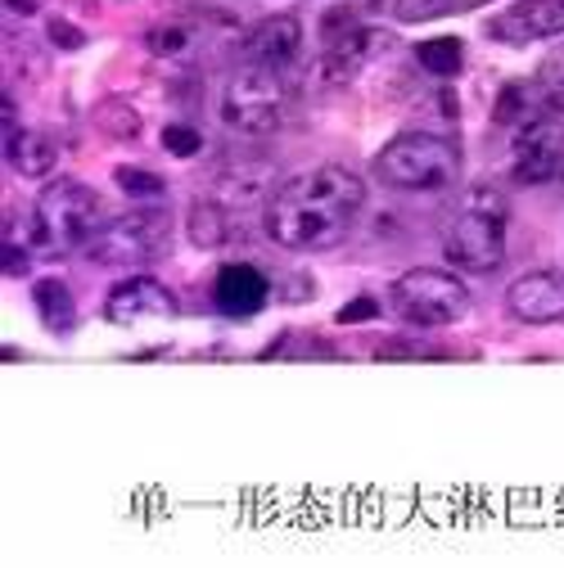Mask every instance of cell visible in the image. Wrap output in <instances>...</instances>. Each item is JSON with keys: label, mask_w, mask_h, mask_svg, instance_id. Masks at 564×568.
I'll list each match as a JSON object with an SVG mask.
<instances>
[{"label": "cell", "mask_w": 564, "mask_h": 568, "mask_svg": "<svg viewBox=\"0 0 564 568\" xmlns=\"http://www.w3.org/2000/svg\"><path fill=\"white\" fill-rule=\"evenodd\" d=\"M537 87L546 91L551 109H555V104H564V50H555V54L537 68Z\"/></svg>", "instance_id": "obj_25"}, {"label": "cell", "mask_w": 564, "mask_h": 568, "mask_svg": "<svg viewBox=\"0 0 564 568\" xmlns=\"http://www.w3.org/2000/svg\"><path fill=\"white\" fill-rule=\"evenodd\" d=\"M266 298H271V280L253 262H226L213 280V303L222 316H235V321L258 316L266 307Z\"/></svg>", "instance_id": "obj_14"}, {"label": "cell", "mask_w": 564, "mask_h": 568, "mask_svg": "<svg viewBox=\"0 0 564 568\" xmlns=\"http://www.w3.org/2000/svg\"><path fill=\"white\" fill-rule=\"evenodd\" d=\"M362 207H366V181L339 163H321L275 185L262 226L280 248L321 253L348 240Z\"/></svg>", "instance_id": "obj_1"}, {"label": "cell", "mask_w": 564, "mask_h": 568, "mask_svg": "<svg viewBox=\"0 0 564 568\" xmlns=\"http://www.w3.org/2000/svg\"><path fill=\"white\" fill-rule=\"evenodd\" d=\"M266 181H271V163H231L218 181V199L235 212V207H253L262 194H266Z\"/></svg>", "instance_id": "obj_18"}, {"label": "cell", "mask_w": 564, "mask_h": 568, "mask_svg": "<svg viewBox=\"0 0 564 568\" xmlns=\"http://www.w3.org/2000/svg\"><path fill=\"white\" fill-rule=\"evenodd\" d=\"M371 172L384 190L434 194L461 181V150L447 135H434V131H402L375 154Z\"/></svg>", "instance_id": "obj_4"}, {"label": "cell", "mask_w": 564, "mask_h": 568, "mask_svg": "<svg viewBox=\"0 0 564 568\" xmlns=\"http://www.w3.org/2000/svg\"><path fill=\"white\" fill-rule=\"evenodd\" d=\"M46 6V0H6V10L10 14H19V19H28V14H37Z\"/></svg>", "instance_id": "obj_29"}, {"label": "cell", "mask_w": 564, "mask_h": 568, "mask_svg": "<svg viewBox=\"0 0 564 568\" xmlns=\"http://www.w3.org/2000/svg\"><path fill=\"white\" fill-rule=\"evenodd\" d=\"M506 303L528 325H555V321H564V271L551 266V271L520 275L511 290H506Z\"/></svg>", "instance_id": "obj_13"}, {"label": "cell", "mask_w": 564, "mask_h": 568, "mask_svg": "<svg viewBox=\"0 0 564 568\" xmlns=\"http://www.w3.org/2000/svg\"><path fill=\"white\" fill-rule=\"evenodd\" d=\"M6 275H28V253H23V244H10V235H6Z\"/></svg>", "instance_id": "obj_28"}, {"label": "cell", "mask_w": 564, "mask_h": 568, "mask_svg": "<svg viewBox=\"0 0 564 568\" xmlns=\"http://www.w3.org/2000/svg\"><path fill=\"white\" fill-rule=\"evenodd\" d=\"M113 185H118L127 199H135V203H159V199L168 194V181H163L159 172H150V168H131V163H122V168L113 172Z\"/></svg>", "instance_id": "obj_22"}, {"label": "cell", "mask_w": 564, "mask_h": 568, "mask_svg": "<svg viewBox=\"0 0 564 568\" xmlns=\"http://www.w3.org/2000/svg\"><path fill=\"white\" fill-rule=\"evenodd\" d=\"M506 226H511V199L497 185H470L443 231V257L456 271H497L506 257Z\"/></svg>", "instance_id": "obj_2"}, {"label": "cell", "mask_w": 564, "mask_h": 568, "mask_svg": "<svg viewBox=\"0 0 564 568\" xmlns=\"http://www.w3.org/2000/svg\"><path fill=\"white\" fill-rule=\"evenodd\" d=\"M32 307H37V316L46 321V329L54 334V338H68L78 329V298H73V290H68L63 280H37V290H32Z\"/></svg>", "instance_id": "obj_16"}, {"label": "cell", "mask_w": 564, "mask_h": 568, "mask_svg": "<svg viewBox=\"0 0 564 568\" xmlns=\"http://www.w3.org/2000/svg\"><path fill=\"white\" fill-rule=\"evenodd\" d=\"M487 37L502 45H533L564 37V0H515L487 19Z\"/></svg>", "instance_id": "obj_11"}, {"label": "cell", "mask_w": 564, "mask_h": 568, "mask_svg": "<svg viewBox=\"0 0 564 568\" xmlns=\"http://www.w3.org/2000/svg\"><path fill=\"white\" fill-rule=\"evenodd\" d=\"M290 104H294V82L285 68H266V63L244 59V68H235L222 91L218 118L240 135H266L290 118Z\"/></svg>", "instance_id": "obj_5"}, {"label": "cell", "mask_w": 564, "mask_h": 568, "mask_svg": "<svg viewBox=\"0 0 564 568\" xmlns=\"http://www.w3.org/2000/svg\"><path fill=\"white\" fill-rule=\"evenodd\" d=\"M185 231H190V244H194V248H222V244L231 240V207H226L218 194L190 203Z\"/></svg>", "instance_id": "obj_17"}, {"label": "cell", "mask_w": 564, "mask_h": 568, "mask_svg": "<svg viewBox=\"0 0 564 568\" xmlns=\"http://www.w3.org/2000/svg\"><path fill=\"white\" fill-rule=\"evenodd\" d=\"M104 222H109V207L91 185L50 181L32 207V244L54 257H68L78 248H91L95 235L104 231Z\"/></svg>", "instance_id": "obj_3"}, {"label": "cell", "mask_w": 564, "mask_h": 568, "mask_svg": "<svg viewBox=\"0 0 564 568\" xmlns=\"http://www.w3.org/2000/svg\"><path fill=\"white\" fill-rule=\"evenodd\" d=\"M54 145H50V135H41V131H32V126H19L14 135H6V163L19 172V176H28V181H41V176H50L54 172Z\"/></svg>", "instance_id": "obj_15"}, {"label": "cell", "mask_w": 564, "mask_h": 568, "mask_svg": "<svg viewBox=\"0 0 564 568\" xmlns=\"http://www.w3.org/2000/svg\"><path fill=\"white\" fill-rule=\"evenodd\" d=\"M321 32H325V54H321V78L325 82H352L384 50V32L362 28L352 10L325 14Z\"/></svg>", "instance_id": "obj_9"}, {"label": "cell", "mask_w": 564, "mask_h": 568, "mask_svg": "<svg viewBox=\"0 0 564 568\" xmlns=\"http://www.w3.org/2000/svg\"><path fill=\"white\" fill-rule=\"evenodd\" d=\"M380 316V303L371 298V294H362V298H352L343 312H339V325H357V321H375Z\"/></svg>", "instance_id": "obj_27"}, {"label": "cell", "mask_w": 564, "mask_h": 568, "mask_svg": "<svg viewBox=\"0 0 564 568\" xmlns=\"http://www.w3.org/2000/svg\"><path fill=\"white\" fill-rule=\"evenodd\" d=\"M46 37H50L59 50H82V45H87V32L73 28L68 19H50V23H46Z\"/></svg>", "instance_id": "obj_26"}, {"label": "cell", "mask_w": 564, "mask_h": 568, "mask_svg": "<svg viewBox=\"0 0 564 568\" xmlns=\"http://www.w3.org/2000/svg\"><path fill=\"white\" fill-rule=\"evenodd\" d=\"M474 6H492V0H397V23H434L447 14H470Z\"/></svg>", "instance_id": "obj_21"}, {"label": "cell", "mask_w": 564, "mask_h": 568, "mask_svg": "<svg viewBox=\"0 0 564 568\" xmlns=\"http://www.w3.org/2000/svg\"><path fill=\"white\" fill-rule=\"evenodd\" d=\"M244 59L294 73V63L303 59V23H299V14H266L244 37Z\"/></svg>", "instance_id": "obj_12"}, {"label": "cell", "mask_w": 564, "mask_h": 568, "mask_svg": "<svg viewBox=\"0 0 564 568\" xmlns=\"http://www.w3.org/2000/svg\"><path fill=\"white\" fill-rule=\"evenodd\" d=\"M415 63L425 68L430 78H456V73H461V63H465L461 37H434V41H420V45H415Z\"/></svg>", "instance_id": "obj_20"}, {"label": "cell", "mask_w": 564, "mask_h": 568, "mask_svg": "<svg viewBox=\"0 0 564 568\" xmlns=\"http://www.w3.org/2000/svg\"><path fill=\"white\" fill-rule=\"evenodd\" d=\"M172 248V217L163 207H131L122 217H109L104 231L95 235V244L87 248L95 266H113V271H140L159 257H168Z\"/></svg>", "instance_id": "obj_6"}, {"label": "cell", "mask_w": 564, "mask_h": 568, "mask_svg": "<svg viewBox=\"0 0 564 568\" xmlns=\"http://www.w3.org/2000/svg\"><path fill=\"white\" fill-rule=\"evenodd\" d=\"M159 140H163V150H168L172 159H194V154L203 150V131H199L194 122H168Z\"/></svg>", "instance_id": "obj_24"}, {"label": "cell", "mask_w": 564, "mask_h": 568, "mask_svg": "<svg viewBox=\"0 0 564 568\" xmlns=\"http://www.w3.org/2000/svg\"><path fill=\"white\" fill-rule=\"evenodd\" d=\"M555 181H560V190H564V163H560V172H555Z\"/></svg>", "instance_id": "obj_30"}, {"label": "cell", "mask_w": 564, "mask_h": 568, "mask_svg": "<svg viewBox=\"0 0 564 568\" xmlns=\"http://www.w3.org/2000/svg\"><path fill=\"white\" fill-rule=\"evenodd\" d=\"M393 303H397L402 321H411V325L447 329L470 312V284L443 266H415V271L397 275Z\"/></svg>", "instance_id": "obj_7"}, {"label": "cell", "mask_w": 564, "mask_h": 568, "mask_svg": "<svg viewBox=\"0 0 564 568\" xmlns=\"http://www.w3.org/2000/svg\"><path fill=\"white\" fill-rule=\"evenodd\" d=\"M104 316L113 325H154V321H172L177 316V298L168 294V284H159L154 275H127L109 290Z\"/></svg>", "instance_id": "obj_10"}, {"label": "cell", "mask_w": 564, "mask_h": 568, "mask_svg": "<svg viewBox=\"0 0 564 568\" xmlns=\"http://www.w3.org/2000/svg\"><path fill=\"white\" fill-rule=\"evenodd\" d=\"M190 45H194V32H190V23H159V28H150V50L154 54H163V59H177V54H190Z\"/></svg>", "instance_id": "obj_23"}, {"label": "cell", "mask_w": 564, "mask_h": 568, "mask_svg": "<svg viewBox=\"0 0 564 568\" xmlns=\"http://www.w3.org/2000/svg\"><path fill=\"white\" fill-rule=\"evenodd\" d=\"M91 122H95V131H100L104 140H118V145H127V140L140 135V113H135V104H127V100H118V95H104V100L91 109Z\"/></svg>", "instance_id": "obj_19"}, {"label": "cell", "mask_w": 564, "mask_h": 568, "mask_svg": "<svg viewBox=\"0 0 564 568\" xmlns=\"http://www.w3.org/2000/svg\"><path fill=\"white\" fill-rule=\"evenodd\" d=\"M564 163V122L551 118V109L524 118L515 126V145H511V185L528 190L542 185L560 172Z\"/></svg>", "instance_id": "obj_8"}]
</instances>
